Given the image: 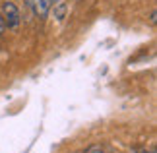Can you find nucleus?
<instances>
[{"label":"nucleus","instance_id":"obj_1","mask_svg":"<svg viewBox=\"0 0 157 153\" xmlns=\"http://www.w3.org/2000/svg\"><path fill=\"white\" fill-rule=\"evenodd\" d=\"M0 16L4 17L6 27H12V29H16L17 25H20V21H21V16H20V10H17V6H16L14 2H10V0L2 2Z\"/></svg>","mask_w":157,"mask_h":153},{"label":"nucleus","instance_id":"obj_2","mask_svg":"<svg viewBox=\"0 0 157 153\" xmlns=\"http://www.w3.org/2000/svg\"><path fill=\"white\" fill-rule=\"evenodd\" d=\"M29 8H31L37 16L45 17L47 14H49V6H51V0H23Z\"/></svg>","mask_w":157,"mask_h":153},{"label":"nucleus","instance_id":"obj_3","mask_svg":"<svg viewBox=\"0 0 157 153\" xmlns=\"http://www.w3.org/2000/svg\"><path fill=\"white\" fill-rule=\"evenodd\" d=\"M86 153H111L105 145H101V143H95V145H91V147H87L86 149Z\"/></svg>","mask_w":157,"mask_h":153},{"label":"nucleus","instance_id":"obj_4","mask_svg":"<svg viewBox=\"0 0 157 153\" xmlns=\"http://www.w3.org/2000/svg\"><path fill=\"white\" fill-rule=\"evenodd\" d=\"M4 31H6V23H4V17L0 16V35H2Z\"/></svg>","mask_w":157,"mask_h":153},{"label":"nucleus","instance_id":"obj_5","mask_svg":"<svg viewBox=\"0 0 157 153\" xmlns=\"http://www.w3.org/2000/svg\"><path fill=\"white\" fill-rule=\"evenodd\" d=\"M155 16H157V14H155V10H153V12H151V17H149V20H151V23H155V20H157Z\"/></svg>","mask_w":157,"mask_h":153},{"label":"nucleus","instance_id":"obj_6","mask_svg":"<svg viewBox=\"0 0 157 153\" xmlns=\"http://www.w3.org/2000/svg\"><path fill=\"white\" fill-rule=\"evenodd\" d=\"M140 153H147V151H140ZM151 153H155V151H151Z\"/></svg>","mask_w":157,"mask_h":153}]
</instances>
